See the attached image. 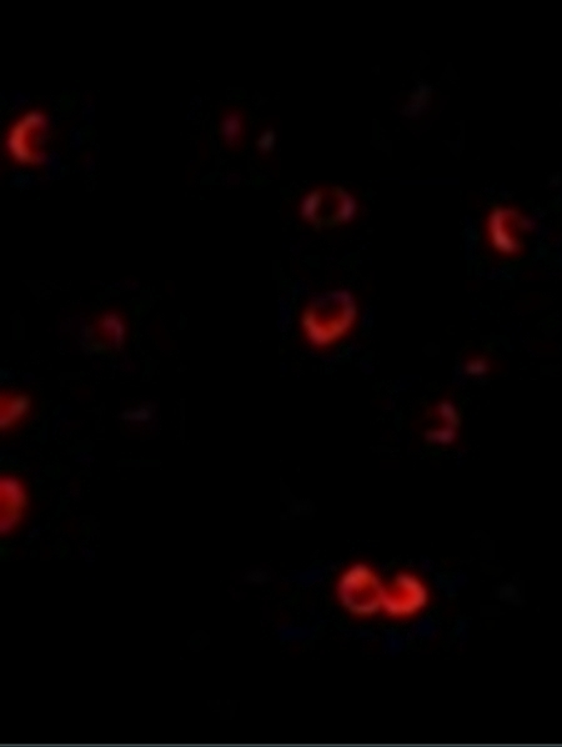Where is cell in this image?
I'll return each mask as SVG.
<instances>
[{
	"instance_id": "6da1fadb",
	"label": "cell",
	"mask_w": 562,
	"mask_h": 747,
	"mask_svg": "<svg viewBox=\"0 0 562 747\" xmlns=\"http://www.w3.org/2000/svg\"><path fill=\"white\" fill-rule=\"evenodd\" d=\"M358 307L344 290L324 293L308 305L301 319L305 337L315 347L325 348L344 338L353 328Z\"/></svg>"
},
{
	"instance_id": "7a4b0ae2",
	"label": "cell",
	"mask_w": 562,
	"mask_h": 747,
	"mask_svg": "<svg viewBox=\"0 0 562 747\" xmlns=\"http://www.w3.org/2000/svg\"><path fill=\"white\" fill-rule=\"evenodd\" d=\"M358 213L353 194L340 187H320L305 195L300 214L315 228H334L351 222Z\"/></svg>"
},
{
	"instance_id": "3957f363",
	"label": "cell",
	"mask_w": 562,
	"mask_h": 747,
	"mask_svg": "<svg viewBox=\"0 0 562 747\" xmlns=\"http://www.w3.org/2000/svg\"><path fill=\"white\" fill-rule=\"evenodd\" d=\"M530 228L529 219L513 207H496L486 223L490 244L496 252L509 257L523 250V234Z\"/></svg>"
},
{
	"instance_id": "277c9868",
	"label": "cell",
	"mask_w": 562,
	"mask_h": 747,
	"mask_svg": "<svg viewBox=\"0 0 562 747\" xmlns=\"http://www.w3.org/2000/svg\"><path fill=\"white\" fill-rule=\"evenodd\" d=\"M44 119L42 115H28L27 118L22 120V123L14 128V134L10 135L9 147H18L20 143H24V147L17 154V157L27 162H35L37 158L39 140L44 133Z\"/></svg>"
},
{
	"instance_id": "5b68a950",
	"label": "cell",
	"mask_w": 562,
	"mask_h": 747,
	"mask_svg": "<svg viewBox=\"0 0 562 747\" xmlns=\"http://www.w3.org/2000/svg\"><path fill=\"white\" fill-rule=\"evenodd\" d=\"M32 409L30 396L23 393H4L0 409V426L2 431L14 429L24 421Z\"/></svg>"
},
{
	"instance_id": "8992f818",
	"label": "cell",
	"mask_w": 562,
	"mask_h": 747,
	"mask_svg": "<svg viewBox=\"0 0 562 747\" xmlns=\"http://www.w3.org/2000/svg\"><path fill=\"white\" fill-rule=\"evenodd\" d=\"M97 334L109 347L123 342L125 329L122 319L117 314H105L97 324Z\"/></svg>"
},
{
	"instance_id": "52a82bcc",
	"label": "cell",
	"mask_w": 562,
	"mask_h": 747,
	"mask_svg": "<svg viewBox=\"0 0 562 747\" xmlns=\"http://www.w3.org/2000/svg\"><path fill=\"white\" fill-rule=\"evenodd\" d=\"M240 130H242V122H240V115L232 114L225 118L224 122V135L225 138L229 139L230 142L235 143L240 138Z\"/></svg>"
}]
</instances>
